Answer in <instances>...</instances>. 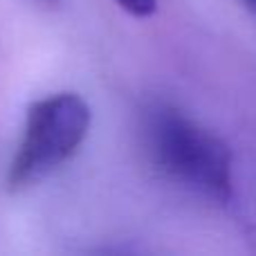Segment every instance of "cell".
Wrapping results in <instances>:
<instances>
[{
	"label": "cell",
	"mask_w": 256,
	"mask_h": 256,
	"mask_svg": "<svg viewBox=\"0 0 256 256\" xmlns=\"http://www.w3.org/2000/svg\"><path fill=\"white\" fill-rule=\"evenodd\" d=\"M90 122V106L76 92L36 99L25 112L20 142L7 168L9 189H27L74 158L88 137Z\"/></svg>",
	"instance_id": "2"
},
{
	"label": "cell",
	"mask_w": 256,
	"mask_h": 256,
	"mask_svg": "<svg viewBox=\"0 0 256 256\" xmlns=\"http://www.w3.org/2000/svg\"><path fill=\"white\" fill-rule=\"evenodd\" d=\"M243 4L250 9L252 14H256V0H243Z\"/></svg>",
	"instance_id": "4"
},
{
	"label": "cell",
	"mask_w": 256,
	"mask_h": 256,
	"mask_svg": "<svg viewBox=\"0 0 256 256\" xmlns=\"http://www.w3.org/2000/svg\"><path fill=\"white\" fill-rule=\"evenodd\" d=\"M43 2H45V4H52V7H54V4H58L61 0H43Z\"/></svg>",
	"instance_id": "5"
},
{
	"label": "cell",
	"mask_w": 256,
	"mask_h": 256,
	"mask_svg": "<svg viewBox=\"0 0 256 256\" xmlns=\"http://www.w3.org/2000/svg\"><path fill=\"white\" fill-rule=\"evenodd\" d=\"M117 4L135 18H148L158 9V0H117Z\"/></svg>",
	"instance_id": "3"
},
{
	"label": "cell",
	"mask_w": 256,
	"mask_h": 256,
	"mask_svg": "<svg viewBox=\"0 0 256 256\" xmlns=\"http://www.w3.org/2000/svg\"><path fill=\"white\" fill-rule=\"evenodd\" d=\"M140 130L150 164L166 180L214 204L234 198V155L214 130L164 102L142 110Z\"/></svg>",
	"instance_id": "1"
}]
</instances>
